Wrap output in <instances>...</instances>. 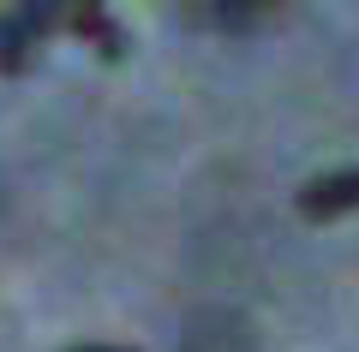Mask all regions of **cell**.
<instances>
[{
  "label": "cell",
  "instance_id": "6da1fadb",
  "mask_svg": "<svg viewBox=\"0 0 359 352\" xmlns=\"http://www.w3.org/2000/svg\"><path fill=\"white\" fill-rule=\"evenodd\" d=\"M54 13H42V6H13V13H0V72H25L30 60H36L42 36H48Z\"/></svg>",
  "mask_w": 359,
  "mask_h": 352
},
{
  "label": "cell",
  "instance_id": "7a4b0ae2",
  "mask_svg": "<svg viewBox=\"0 0 359 352\" xmlns=\"http://www.w3.org/2000/svg\"><path fill=\"white\" fill-rule=\"evenodd\" d=\"M347 209H359V167L323 174L299 191V215H311V221H330V215H347Z\"/></svg>",
  "mask_w": 359,
  "mask_h": 352
},
{
  "label": "cell",
  "instance_id": "3957f363",
  "mask_svg": "<svg viewBox=\"0 0 359 352\" xmlns=\"http://www.w3.org/2000/svg\"><path fill=\"white\" fill-rule=\"evenodd\" d=\"M66 24H72L84 42H96V54H102V60H120V54H126V30H120L102 6H72V13H66Z\"/></svg>",
  "mask_w": 359,
  "mask_h": 352
},
{
  "label": "cell",
  "instance_id": "277c9868",
  "mask_svg": "<svg viewBox=\"0 0 359 352\" xmlns=\"http://www.w3.org/2000/svg\"><path fill=\"white\" fill-rule=\"evenodd\" d=\"M66 352H132V346H102V340H90V346H66Z\"/></svg>",
  "mask_w": 359,
  "mask_h": 352
}]
</instances>
